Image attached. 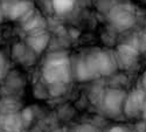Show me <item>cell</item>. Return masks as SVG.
Returning a JSON list of instances; mask_svg holds the SVG:
<instances>
[{
    "label": "cell",
    "mask_w": 146,
    "mask_h": 132,
    "mask_svg": "<svg viewBox=\"0 0 146 132\" xmlns=\"http://www.w3.org/2000/svg\"><path fill=\"white\" fill-rule=\"evenodd\" d=\"M138 57V52L131 46H121L111 54L94 52L81 57L71 67L72 75L78 81H89L102 76H109L117 69L130 67Z\"/></svg>",
    "instance_id": "cell-1"
},
{
    "label": "cell",
    "mask_w": 146,
    "mask_h": 132,
    "mask_svg": "<svg viewBox=\"0 0 146 132\" xmlns=\"http://www.w3.org/2000/svg\"><path fill=\"white\" fill-rule=\"evenodd\" d=\"M72 70L70 63L64 57H56L49 61L44 70V77L47 82L52 86L62 87L69 82Z\"/></svg>",
    "instance_id": "cell-2"
},
{
    "label": "cell",
    "mask_w": 146,
    "mask_h": 132,
    "mask_svg": "<svg viewBox=\"0 0 146 132\" xmlns=\"http://www.w3.org/2000/svg\"><path fill=\"white\" fill-rule=\"evenodd\" d=\"M75 4V0H53L54 8L58 13H64L72 8Z\"/></svg>",
    "instance_id": "cell-3"
},
{
    "label": "cell",
    "mask_w": 146,
    "mask_h": 132,
    "mask_svg": "<svg viewBox=\"0 0 146 132\" xmlns=\"http://www.w3.org/2000/svg\"><path fill=\"white\" fill-rule=\"evenodd\" d=\"M132 130L130 129H126V127H121V126H118V127H113L112 130H110V132H131Z\"/></svg>",
    "instance_id": "cell-4"
}]
</instances>
